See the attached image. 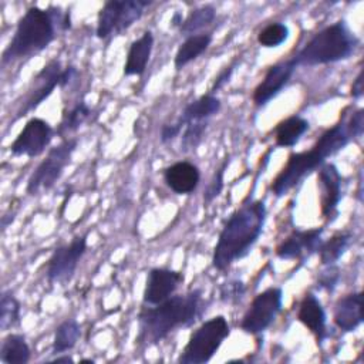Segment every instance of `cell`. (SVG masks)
Returning a JSON list of instances; mask_svg holds the SVG:
<instances>
[{"instance_id":"cell-32","label":"cell","mask_w":364,"mask_h":364,"mask_svg":"<svg viewBox=\"0 0 364 364\" xmlns=\"http://www.w3.org/2000/svg\"><path fill=\"white\" fill-rule=\"evenodd\" d=\"M246 294V286L239 279H230L220 284L219 287V299L223 303L237 304L243 300Z\"/></svg>"},{"instance_id":"cell-7","label":"cell","mask_w":364,"mask_h":364,"mask_svg":"<svg viewBox=\"0 0 364 364\" xmlns=\"http://www.w3.org/2000/svg\"><path fill=\"white\" fill-rule=\"evenodd\" d=\"M152 1L149 0H108L102 4L97 14L95 36L107 40L119 36L132 27L145 13Z\"/></svg>"},{"instance_id":"cell-40","label":"cell","mask_w":364,"mask_h":364,"mask_svg":"<svg viewBox=\"0 0 364 364\" xmlns=\"http://www.w3.org/2000/svg\"><path fill=\"white\" fill-rule=\"evenodd\" d=\"M9 215H4V216H1V229L4 230L13 220H14V213L10 216V218H7Z\"/></svg>"},{"instance_id":"cell-4","label":"cell","mask_w":364,"mask_h":364,"mask_svg":"<svg viewBox=\"0 0 364 364\" xmlns=\"http://www.w3.org/2000/svg\"><path fill=\"white\" fill-rule=\"evenodd\" d=\"M355 138L347 127L346 112L337 124L327 128L316 141V144L309 151L293 152L289 155L287 162L280 169V172L272 181L270 189L274 196L282 198L289 191L296 188L306 176L313 171L318 169L327 159L341 149H344Z\"/></svg>"},{"instance_id":"cell-34","label":"cell","mask_w":364,"mask_h":364,"mask_svg":"<svg viewBox=\"0 0 364 364\" xmlns=\"http://www.w3.org/2000/svg\"><path fill=\"white\" fill-rule=\"evenodd\" d=\"M228 164H229V158H225L223 164L213 173V178L210 179V182L206 186L205 193H203V202L205 203H210L215 198H218L220 195V192L223 189V175H225V171L228 168Z\"/></svg>"},{"instance_id":"cell-30","label":"cell","mask_w":364,"mask_h":364,"mask_svg":"<svg viewBox=\"0 0 364 364\" xmlns=\"http://www.w3.org/2000/svg\"><path fill=\"white\" fill-rule=\"evenodd\" d=\"M290 36L289 26L283 21H273L257 33V43L264 48H276L287 41Z\"/></svg>"},{"instance_id":"cell-39","label":"cell","mask_w":364,"mask_h":364,"mask_svg":"<svg viewBox=\"0 0 364 364\" xmlns=\"http://www.w3.org/2000/svg\"><path fill=\"white\" fill-rule=\"evenodd\" d=\"M182 21H183L182 14H181L179 11H175L173 16H172V18H171V26H172L173 28H179L181 24H182Z\"/></svg>"},{"instance_id":"cell-5","label":"cell","mask_w":364,"mask_h":364,"mask_svg":"<svg viewBox=\"0 0 364 364\" xmlns=\"http://www.w3.org/2000/svg\"><path fill=\"white\" fill-rule=\"evenodd\" d=\"M360 46L358 37L346 20L317 31L293 58L297 67H316L348 60Z\"/></svg>"},{"instance_id":"cell-31","label":"cell","mask_w":364,"mask_h":364,"mask_svg":"<svg viewBox=\"0 0 364 364\" xmlns=\"http://www.w3.org/2000/svg\"><path fill=\"white\" fill-rule=\"evenodd\" d=\"M209 121H198V122H189L183 127L181 132V144L179 148L183 154L195 151L203 141V136L208 131Z\"/></svg>"},{"instance_id":"cell-20","label":"cell","mask_w":364,"mask_h":364,"mask_svg":"<svg viewBox=\"0 0 364 364\" xmlns=\"http://www.w3.org/2000/svg\"><path fill=\"white\" fill-rule=\"evenodd\" d=\"M152 48H154V34L151 30H146L129 44L125 64H124V75L141 77L146 70V65L152 54Z\"/></svg>"},{"instance_id":"cell-22","label":"cell","mask_w":364,"mask_h":364,"mask_svg":"<svg viewBox=\"0 0 364 364\" xmlns=\"http://www.w3.org/2000/svg\"><path fill=\"white\" fill-rule=\"evenodd\" d=\"M212 40H213V36L210 31H202L199 34L185 37V40L179 44L173 57L175 70L178 71L182 70L189 63L196 60L200 54H203L210 46Z\"/></svg>"},{"instance_id":"cell-33","label":"cell","mask_w":364,"mask_h":364,"mask_svg":"<svg viewBox=\"0 0 364 364\" xmlns=\"http://www.w3.org/2000/svg\"><path fill=\"white\" fill-rule=\"evenodd\" d=\"M340 279H341V270L337 266V263L326 264L323 266V270H320L317 274L316 287L318 290H326L328 293H333L338 286Z\"/></svg>"},{"instance_id":"cell-35","label":"cell","mask_w":364,"mask_h":364,"mask_svg":"<svg viewBox=\"0 0 364 364\" xmlns=\"http://www.w3.org/2000/svg\"><path fill=\"white\" fill-rule=\"evenodd\" d=\"M235 67H236V63H232V64L223 67V68L219 71V74L215 77V80H213V82H212V85H210V90H209L210 94L216 95V92L220 91V90L230 81V78H232V75H233V71H235Z\"/></svg>"},{"instance_id":"cell-38","label":"cell","mask_w":364,"mask_h":364,"mask_svg":"<svg viewBox=\"0 0 364 364\" xmlns=\"http://www.w3.org/2000/svg\"><path fill=\"white\" fill-rule=\"evenodd\" d=\"M53 363H74V358L71 355H68V353H61V354H57L54 355V358L51 360Z\"/></svg>"},{"instance_id":"cell-1","label":"cell","mask_w":364,"mask_h":364,"mask_svg":"<svg viewBox=\"0 0 364 364\" xmlns=\"http://www.w3.org/2000/svg\"><path fill=\"white\" fill-rule=\"evenodd\" d=\"M71 28V13L55 6L28 7L18 18L14 33L1 53V64L31 58L44 51L58 36Z\"/></svg>"},{"instance_id":"cell-21","label":"cell","mask_w":364,"mask_h":364,"mask_svg":"<svg viewBox=\"0 0 364 364\" xmlns=\"http://www.w3.org/2000/svg\"><path fill=\"white\" fill-rule=\"evenodd\" d=\"M222 108V101L219 97L206 92L196 100L191 101L185 105L179 117L176 118V122L183 128L189 122H198V121H209V118L219 114Z\"/></svg>"},{"instance_id":"cell-41","label":"cell","mask_w":364,"mask_h":364,"mask_svg":"<svg viewBox=\"0 0 364 364\" xmlns=\"http://www.w3.org/2000/svg\"><path fill=\"white\" fill-rule=\"evenodd\" d=\"M80 363H81V364H82V363H91V364H92V363H95V361H94L92 358H81Z\"/></svg>"},{"instance_id":"cell-10","label":"cell","mask_w":364,"mask_h":364,"mask_svg":"<svg viewBox=\"0 0 364 364\" xmlns=\"http://www.w3.org/2000/svg\"><path fill=\"white\" fill-rule=\"evenodd\" d=\"M87 252V235H77L68 243L57 246L46 262V279L53 284H67Z\"/></svg>"},{"instance_id":"cell-9","label":"cell","mask_w":364,"mask_h":364,"mask_svg":"<svg viewBox=\"0 0 364 364\" xmlns=\"http://www.w3.org/2000/svg\"><path fill=\"white\" fill-rule=\"evenodd\" d=\"M283 307V290L282 287L272 286L257 293L246 309L240 328L252 336H259L266 331Z\"/></svg>"},{"instance_id":"cell-28","label":"cell","mask_w":364,"mask_h":364,"mask_svg":"<svg viewBox=\"0 0 364 364\" xmlns=\"http://www.w3.org/2000/svg\"><path fill=\"white\" fill-rule=\"evenodd\" d=\"M215 17H216V9L212 4L199 6L193 10H191L188 13V16L183 18V21L179 27V33L183 37L199 34V33H202L200 30H203L205 27H208L213 23Z\"/></svg>"},{"instance_id":"cell-19","label":"cell","mask_w":364,"mask_h":364,"mask_svg":"<svg viewBox=\"0 0 364 364\" xmlns=\"http://www.w3.org/2000/svg\"><path fill=\"white\" fill-rule=\"evenodd\" d=\"M363 320V291H353L337 300L333 321L341 331L351 333L357 330Z\"/></svg>"},{"instance_id":"cell-12","label":"cell","mask_w":364,"mask_h":364,"mask_svg":"<svg viewBox=\"0 0 364 364\" xmlns=\"http://www.w3.org/2000/svg\"><path fill=\"white\" fill-rule=\"evenodd\" d=\"M63 65L61 61L54 58L48 61L33 78L31 85L28 88V92L21 104V107L17 111V115L14 118L18 119L21 117H26L27 114L36 111L51 94L53 91L58 87L61 88V81H63Z\"/></svg>"},{"instance_id":"cell-23","label":"cell","mask_w":364,"mask_h":364,"mask_svg":"<svg viewBox=\"0 0 364 364\" xmlns=\"http://www.w3.org/2000/svg\"><path fill=\"white\" fill-rule=\"evenodd\" d=\"M310 122L300 115H290L282 119L274 128V142L282 148H291L299 144L301 136L309 131Z\"/></svg>"},{"instance_id":"cell-16","label":"cell","mask_w":364,"mask_h":364,"mask_svg":"<svg viewBox=\"0 0 364 364\" xmlns=\"http://www.w3.org/2000/svg\"><path fill=\"white\" fill-rule=\"evenodd\" d=\"M324 228H313V229H294L291 233L283 239L274 250V255L282 260H296L306 259L311 255L317 253L321 242H323Z\"/></svg>"},{"instance_id":"cell-17","label":"cell","mask_w":364,"mask_h":364,"mask_svg":"<svg viewBox=\"0 0 364 364\" xmlns=\"http://www.w3.org/2000/svg\"><path fill=\"white\" fill-rule=\"evenodd\" d=\"M297 320L314 336L317 344H321L328 337L326 310L313 291H307L300 300Z\"/></svg>"},{"instance_id":"cell-26","label":"cell","mask_w":364,"mask_h":364,"mask_svg":"<svg viewBox=\"0 0 364 364\" xmlns=\"http://www.w3.org/2000/svg\"><path fill=\"white\" fill-rule=\"evenodd\" d=\"M80 338H81V326L75 318H67L61 321L57 326L54 333L51 354L57 355V354L73 350Z\"/></svg>"},{"instance_id":"cell-24","label":"cell","mask_w":364,"mask_h":364,"mask_svg":"<svg viewBox=\"0 0 364 364\" xmlns=\"http://www.w3.org/2000/svg\"><path fill=\"white\" fill-rule=\"evenodd\" d=\"M31 357V348L21 333H9L3 337L0 346V361L3 364H27Z\"/></svg>"},{"instance_id":"cell-8","label":"cell","mask_w":364,"mask_h":364,"mask_svg":"<svg viewBox=\"0 0 364 364\" xmlns=\"http://www.w3.org/2000/svg\"><path fill=\"white\" fill-rule=\"evenodd\" d=\"M77 144V138H64L60 144L50 148L46 158L28 176L26 192L28 195H37L43 191L51 189L61 178L65 166L71 162Z\"/></svg>"},{"instance_id":"cell-37","label":"cell","mask_w":364,"mask_h":364,"mask_svg":"<svg viewBox=\"0 0 364 364\" xmlns=\"http://www.w3.org/2000/svg\"><path fill=\"white\" fill-rule=\"evenodd\" d=\"M350 94H351V97L354 100H360L363 97V94H364V88H363V70H360V73L354 78Z\"/></svg>"},{"instance_id":"cell-3","label":"cell","mask_w":364,"mask_h":364,"mask_svg":"<svg viewBox=\"0 0 364 364\" xmlns=\"http://www.w3.org/2000/svg\"><path fill=\"white\" fill-rule=\"evenodd\" d=\"M267 218L262 199L249 200L237 208L225 222L212 255V266L228 270L235 262L246 257L259 240Z\"/></svg>"},{"instance_id":"cell-2","label":"cell","mask_w":364,"mask_h":364,"mask_svg":"<svg viewBox=\"0 0 364 364\" xmlns=\"http://www.w3.org/2000/svg\"><path fill=\"white\" fill-rule=\"evenodd\" d=\"M203 311L200 289H192L183 294H173L159 304L141 307L136 316V341L154 346L166 338L172 331L193 326Z\"/></svg>"},{"instance_id":"cell-36","label":"cell","mask_w":364,"mask_h":364,"mask_svg":"<svg viewBox=\"0 0 364 364\" xmlns=\"http://www.w3.org/2000/svg\"><path fill=\"white\" fill-rule=\"evenodd\" d=\"M182 127L175 121V122H171V124H164L161 127V131H159V139L162 144H168V142H172L175 138H178L182 132Z\"/></svg>"},{"instance_id":"cell-27","label":"cell","mask_w":364,"mask_h":364,"mask_svg":"<svg viewBox=\"0 0 364 364\" xmlns=\"http://www.w3.org/2000/svg\"><path fill=\"white\" fill-rule=\"evenodd\" d=\"M91 107L84 100H80L68 111H63V117L55 129V134L63 139L68 138V134L75 132L84 125V122L91 117Z\"/></svg>"},{"instance_id":"cell-18","label":"cell","mask_w":364,"mask_h":364,"mask_svg":"<svg viewBox=\"0 0 364 364\" xmlns=\"http://www.w3.org/2000/svg\"><path fill=\"white\" fill-rule=\"evenodd\" d=\"M162 178L165 185L176 195H189L200 182V171L191 161H176L164 168Z\"/></svg>"},{"instance_id":"cell-6","label":"cell","mask_w":364,"mask_h":364,"mask_svg":"<svg viewBox=\"0 0 364 364\" xmlns=\"http://www.w3.org/2000/svg\"><path fill=\"white\" fill-rule=\"evenodd\" d=\"M230 334L225 316L218 314L196 327L178 357L179 364H205L213 358L223 341Z\"/></svg>"},{"instance_id":"cell-15","label":"cell","mask_w":364,"mask_h":364,"mask_svg":"<svg viewBox=\"0 0 364 364\" xmlns=\"http://www.w3.org/2000/svg\"><path fill=\"white\" fill-rule=\"evenodd\" d=\"M183 280L185 276L182 272L168 267L149 269L142 293V303L146 306L162 303L164 300L175 294Z\"/></svg>"},{"instance_id":"cell-29","label":"cell","mask_w":364,"mask_h":364,"mask_svg":"<svg viewBox=\"0 0 364 364\" xmlns=\"http://www.w3.org/2000/svg\"><path fill=\"white\" fill-rule=\"evenodd\" d=\"M21 303L11 290H3L0 296V330L9 331L20 324Z\"/></svg>"},{"instance_id":"cell-25","label":"cell","mask_w":364,"mask_h":364,"mask_svg":"<svg viewBox=\"0 0 364 364\" xmlns=\"http://www.w3.org/2000/svg\"><path fill=\"white\" fill-rule=\"evenodd\" d=\"M354 240V236L348 230H340L331 235L327 240H323L317 253L321 266L334 264L348 250Z\"/></svg>"},{"instance_id":"cell-13","label":"cell","mask_w":364,"mask_h":364,"mask_svg":"<svg viewBox=\"0 0 364 364\" xmlns=\"http://www.w3.org/2000/svg\"><path fill=\"white\" fill-rule=\"evenodd\" d=\"M317 185L321 218L331 223L338 216V203L343 199V176L333 162H324L317 169Z\"/></svg>"},{"instance_id":"cell-11","label":"cell","mask_w":364,"mask_h":364,"mask_svg":"<svg viewBox=\"0 0 364 364\" xmlns=\"http://www.w3.org/2000/svg\"><path fill=\"white\" fill-rule=\"evenodd\" d=\"M54 135L55 129L48 121L38 117H31L13 139L9 151L13 156H40L48 148Z\"/></svg>"},{"instance_id":"cell-14","label":"cell","mask_w":364,"mask_h":364,"mask_svg":"<svg viewBox=\"0 0 364 364\" xmlns=\"http://www.w3.org/2000/svg\"><path fill=\"white\" fill-rule=\"evenodd\" d=\"M296 68H297V64L293 57L270 65L264 73L262 81L253 90L252 100L255 105L264 107L273 98H276L283 91V88L289 84Z\"/></svg>"}]
</instances>
